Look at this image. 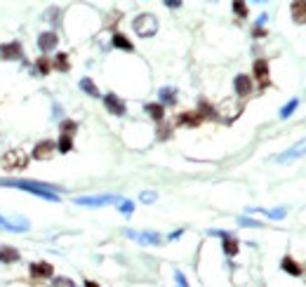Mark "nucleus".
Here are the masks:
<instances>
[{
  "label": "nucleus",
  "mask_w": 306,
  "mask_h": 287,
  "mask_svg": "<svg viewBox=\"0 0 306 287\" xmlns=\"http://www.w3.org/2000/svg\"><path fill=\"white\" fill-rule=\"evenodd\" d=\"M3 186H14V189L29 191V193H36V196L45 198L49 202H59V196H57V186H49V184L43 181H0Z\"/></svg>",
  "instance_id": "nucleus-1"
},
{
  "label": "nucleus",
  "mask_w": 306,
  "mask_h": 287,
  "mask_svg": "<svg viewBox=\"0 0 306 287\" xmlns=\"http://www.w3.org/2000/svg\"><path fill=\"white\" fill-rule=\"evenodd\" d=\"M0 165L5 167L7 172H21L29 167V153L24 148H12V151H7L0 160Z\"/></svg>",
  "instance_id": "nucleus-2"
},
{
  "label": "nucleus",
  "mask_w": 306,
  "mask_h": 287,
  "mask_svg": "<svg viewBox=\"0 0 306 287\" xmlns=\"http://www.w3.org/2000/svg\"><path fill=\"white\" fill-rule=\"evenodd\" d=\"M132 29L137 31V36L151 38V36H156V31H158V19L153 17V14H139V17L132 21Z\"/></svg>",
  "instance_id": "nucleus-3"
},
{
  "label": "nucleus",
  "mask_w": 306,
  "mask_h": 287,
  "mask_svg": "<svg viewBox=\"0 0 306 287\" xmlns=\"http://www.w3.org/2000/svg\"><path fill=\"white\" fill-rule=\"evenodd\" d=\"M120 196H80L75 198V205H85V207H104V205H118Z\"/></svg>",
  "instance_id": "nucleus-4"
},
{
  "label": "nucleus",
  "mask_w": 306,
  "mask_h": 287,
  "mask_svg": "<svg viewBox=\"0 0 306 287\" xmlns=\"http://www.w3.org/2000/svg\"><path fill=\"white\" fill-rule=\"evenodd\" d=\"M240 111H243V106L233 104V101H224V104H221L219 109L214 111V116L221 118L224 122H231V120H236V118L240 116Z\"/></svg>",
  "instance_id": "nucleus-5"
},
{
  "label": "nucleus",
  "mask_w": 306,
  "mask_h": 287,
  "mask_svg": "<svg viewBox=\"0 0 306 287\" xmlns=\"http://www.w3.org/2000/svg\"><path fill=\"white\" fill-rule=\"evenodd\" d=\"M55 151H57V144L55 141H49V139H45V141H38L36 146H33V158L36 160H49L52 155H55Z\"/></svg>",
  "instance_id": "nucleus-6"
},
{
  "label": "nucleus",
  "mask_w": 306,
  "mask_h": 287,
  "mask_svg": "<svg viewBox=\"0 0 306 287\" xmlns=\"http://www.w3.org/2000/svg\"><path fill=\"white\" fill-rule=\"evenodd\" d=\"M125 236L128 238H132V240H137V243H141V245H160V233H156V231H141V233H137V231H125Z\"/></svg>",
  "instance_id": "nucleus-7"
},
{
  "label": "nucleus",
  "mask_w": 306,
  "mask_h": 287,
  "mask_svg": "<svg viewBox=\"0 0 306 287\" xmlns=\"http://www.w3.org/2000/svg\"><path fill=\"white\" fill-rule=\"evenodd\" d=\"M104 106H106V111L109 113H113V116H125V101H122L118 94H113V92H109L104 97Z\"/></svg>",
  "instance_id": "nucleus-8"
},
{
  "label": "nucleus",
  "mask_w": 306,
  "mask_h": 287,
  "mask_svg": "<svg viewBox=\"0 0 306 287\" xmlns=\"http://www.w3.org/2000/svg\"><path fill=\"white\" fill-rule=\"evenodd\" d=\"M177 125H182V127H200L202 116L198 111H184V113L177 116Z\"/></svg>",
  "instance_id": "nucleus-9"
},
{
  "label": "nucleus",
  "mask_w": 306,
  "mask_h": 287,
  "mask_svg": "<svg viewBox=\"0 0 306 287\" xmlns=\"http://www.w3.org/2000/svg\"><path fill=\"white\" fill-rule=\"evenodd\" d=\"M252 68H254L252 73H254V78H257L259 85L269 87V61H266V59H257Z\"/></svg>",
  "instance_id": "nucleus-10"
},
{
  "label": "nucleus",
  "mask_w": 306,
  "mask_h": 287,
  "mask_svg": "<svg viewBox=\"0 0 306 287\" xmlns=\"http://www.w3.org/2000/svg\"><path fill=\"white\" fill-rule=\"evenodd\" d=\"M29 271L33 278H52V275H55V266L47 262H33L29 266Z\"/></svg>",
  "instance_id": "nucleus-11"
},
{
  "label": "nucleus",
  "mask_w": 306,
  "mask_h": 287,
  "mask_svg": "<svg viewBox=\"0 0 306 287\" xmlns=\"http://www.w3.org/2000/svg\"><path fill=\"white\" fill-rule=\"evenodd\" d=\"M0 57L7 61H14V59H21L24 52H21V45L14 40V43H7V45H0Z\"/></svg>",
  "instance_id": "nucleus-12"
},
{
  "label": "nucleus",
  "mask_w": 306,
  "mask_h": 287,
  "mask_svg": "<svg viewBox=\"0 0 306 287\" xmlns=\"http://www.w3.org/2000/svg\"><path fill=\"white\" fill-rule=\"evenodd\" d=\"M306 153V139H301L299 144H297V146H292V148H288V151L285 153H280V155H278V163H288V160H294V158H301V155H304Z\"/></svg>",
  "instance_id": "nucleus-13"
},
{
  "label": "nucleus",
  "mask_w": 306,
  "mask_h": 287,
  "mask_svg": "<svg viewBox=\"0 0 306 287\" xmlns=\"http://www.w3.org/2000/svg\"><path fill=\"white\" fill-rule=\"evenodd\" d=\"M233 87H236V94L238 97H247L252 92V78L250 75H236V80H233Z\"/></svg>",
  "instance_id": "nucleus-14"
},
{
  "label": "nucleus",
  "mask_w": 306,
  "mask_h": 287,
  "mask_svg": "<svg viewBox=\"0 0 306 287\" xmlns=\"http://www.w3.org/2000/svg\"><path fill=\"white\" fill-rule=\"evenodd\" d=\"M57 43H59V38H57L55 31H45V33H40V38H38V47L43 49V52H49V49H55Z\"/></svg>",
  "instance_id": "nucleus-15"
},
{
  "label": "nucleus",
  "mask_w": 306,
  "mask_h": 287,
  "mask_svg": "<svg viewBox=\"0 0 306 287\" xmlns=\"http://www.w3.org/2000/svg\"><path fill=\"white\" fill-rule=\"evenodd\" d=\"M21 259L19 250L10 247V245H0V264H17Z\"/></svg>",
  "instance_id": "nucleus-16"
},
{
  "label": "nucleus",
  "mask_w": 306,
  "mask_h": 287,
  "mask_svg": "<svg viewBox=\"0 0 306 287\" xmlns=\"http://www.w3.org/2000/svg\"><path fill=\"white\" fill-rule=\"evenodd\" d=\"M292 10V21L294 24H306V0H297L290 5Z\"/></svg>",
  "instance_id": "nucleus-17"
},
{
  "label": "nucleus",
  "mask_w": 306,
  "mask_h": 287,
  "mask_svg": "<svg viewBox=\"0 0 306 287\" xmlns=\"http://www.w3.org/2000/svg\"><path fill=\"white\" fill-rule=\"evenodd\" d=\"M113 47L116 49H122V52H135V45H132V40L130 38H125L122 33H113Z\"/></svg>",
  "instance_id": "nucleus-18"
},
{
  "label": "nucleus",
  "mask_w": 306,
  "mask_h": 287,
  "mask_svg": "<svg viewBox=\"0 0 306 287\" xmlns=\"http://www.w3.org/2000/svg\"><path fill=\"white\" fill-rule=\"evenodd\" d=\"M158 97H160V106H174L177 104V90H174V87H163Z\"/></svg>",
  "instance_id": "nucleus-19"
},
{
  "label": "nucleus",
  "mask_w": 306,
  "mask_h": 287,
  "mask_svg": "<svg viewBox=\"0 0 306 287\" xmlns=\"http://www.w3.org/2000/svg\"><path fill=\"white\" fill-rule=\"evenodd\" d=\"M280 269L285 271V273H290V275H294V278H299L301 275V266L297 262H294L292 257H283V262H280Z\"/></svg>",
  "instance_id": "nucleus-20"
},
{
  "label": "nucleus",
  "mask_w": 306,
  "mask_h": 287,
  "mask_svg": "<svg viewBox=\"0 0 306 287\" xmlns=\"http://www.w3.org/2000/svg\"><path fill=\"white\" fill-rule=\"evenodd\" d=\"M144 109H146V113H148V116H151L156 122H163V118H165V106H160V104H146Z\"/></svg>",
  "instance_id": "nucleus-21"
},
{
  "label": "nucleus",
  "mask_w": 306,
  "mask_h": 287,
  "mask_svg": "<svg viewBox=\"0 0 306 287\" xmlns=\"http://www.w3.org/2000/svg\"><path fill=\"white\" fill-rule=\"evenodd\" d=\"M238 250H240V245H238V240L233 238V236L224 238V254H226V257H236Z\"/></svg>",
  "instance_id": "nucleus-22"
},
{
  "label": "nucleus",
  "mask_w": 306,
  "mask_h": 287,
  "mask_svg": "<svg viewBox=\"0 0 306 287\" xmlns=\"http://www.w3.org/2000/svg\"><path fill=\"white\" fill-rule=\"evenodd\" d=\"M52 68H57V71H61V73H66L68 68H71V61H68V57L64 55V52H59V55L55 57V61H52Z\"/></svg>",
  "instance_id": "nucleus-23"
},
{
  "label": "nucleus",
  "mask_w": 306,
  "mask_h": 287,
  "mask_svg": "<svg viewBox=\"0 0 306 287\" xmlns=\"http://www.w3.org/2000/svg\"><path fill=\"white\" fill-rule=\"evenodd\" d=\"M57 151H61V153L73 151V137L61 135V137H59V141H57Z\"/></svg>",
  "instance_id": "nucleus-24"
},
{
  "label": "nucleus",
  "mask_w": 306,
  "mask_h": 287,
  "mask_svg": "<svg viewBox=\"0 0 306 287\" xmlns=\"http://www.w3.org/2000/svg\"><path fill=\"white\" fill-rule=\"evenodd\" d=\"M80 90H83V92H87L90 97H99V90H97V85H94V83H92L90 78H83V80H80Z\"/></svg>",
  "instance_id": "nucleus-25"
},
{
  "label": "nucleus",
  "mask_w": 306,
  "mask_h": 287,
  "mask_svg": "<svg viewBox=\"0 0 306 287\" xmlns=\"http://www.w3.org/2000/svg\"><path fill=\"white\" fill-rule=\"evenodd\" d=\"M36 68H38V73L40 75H47L49 71H52V61H49L47 57H40V59L36 61Z\"/></svg>",
  "instance_id": "nucleus-26"
},
{
  "label": "nucleus",
  "mask_w": 306,
  "mask_h": 287,
  "mask_svg": "<svg viewBox=\"0 0 306 287\" xmlns=\"http://www.w3.org/2000/svg\"><path fill=\"white\" fill-rule=\"evenodd\" d=\"M297 106H299V99H290L288 104L280 109V118H290L294 111H297Z\"/></svg>",
  "instance_id": "nucleus-27"
},
{
  "label": "nucleus",
  "mask_w": 306,
  "mask_h": 287,
  "mask_svg": "<svg viewBox=\"0 0 306 287\" xmlns=\"http://www.w3.org/2000/svg\"><path fill=\"white\" fill-rule=\"evenodd\" d=\"M196 111L202 116V120H205V118H212V116H214V109L208 104V101H205V99H200V101H198V109H196Z\"/></svg>",
  "instance_id": "nucleus-28"
},
{
  "label": "nucleus",
  "mask_w": 306,
  "mask_h": 287,
  "mask_svg": "<svg viewBox=\"0 0 306 287\" xmlns=\"http://www.w3.org/2000/svg\"><path fill=\"white\" fill-rule=\"evenodd\" d=\"M75 129H78V125H75L73 120H64V122H61V135L73 137V135H75Z\"/></svg>",
  "instance_id": "nucleus-29"
},
{
  "label": "nucleus",
  "mask_w": 306,
  "mask_h": 287,
  "mask_svg": "<svg viewBox=\"0 0 306 287\" xmlns=\"http://www.w3.org/2000/svg\"><path fill=\"white\" fill-rule=\"evenodd\" d=\"M118 210H120L122 214H128V217H130V214L135 212V202H130V200H125V198H122V200L118 202Z\"/></svg>",
  "instance_id": "nucleus-30"
},
{
  "label": "nucleus",
  "mask_w": 306,
  "mask_h": 287,
  "mask_svg": "<svg viewBox=\"0 0 306 287\" xmlns=\"http://www.w3.org/2000/svg\"><path fill=\"white\" fill-rule=\"evenodd\" d=\"M172 135V127L165 125V122H158V139H170Z\"/></svg>",
  "instance_id": "nucleus-31"
},
{
  "label": "nucleus",
  "mask_w": 306,
  "mask_h": 287,
  "mask_svg": "<svg viewBox=\"0 0 306 287\" xmlns=\"http://www.w3.org/2000/svg\"><path fill=\"white\" fill-rule=\"evenodd\" d=\"M238 224L240 226H247V228H259L262 226V221H254V219H250V217H240Z\"/></svg>",
  "instance_id": "nucleus-32"
},
{
  "label": "nucleus",
  "mask_w": 306,
  "mask_h": 287,
  "mask_svg": "<svg viewBox=\"0 0 306 287\" xmlns=\"http://www.w3.org/2000/svg\"><path fill=\"white\" fill-rule=\"evenodd\" d=\"M233 12L245 19V17H247V5H245V3H240V0H236V3H233Z\"/></svg>",
  "instance_id": "nucleus-33"
},
{
  "label": "nucleus",
  "mask_w": 306,
  "mask_h": 287,
  "mask_svg": "<svg viewBox=\"0 0 306 287\" xmlns=\"http://www.w3.org/2000/svg\"><path fill=\"white\" fill-rule=\"evenodd\" d=\"M156 198H158V196H156L153 191H144V193L139 196V200H141V202H146V205H151V202H156Z\"/></svg>",
  "instance_id": "nucleus-34"
},
{
  "label": "nucleus",
  "mask_w": 306,
  "mask_h": 287,
  "mask_svg": "<svg viewBox=\"0 0 306 287\" xmlns=\"http://www.w3.org/2000/svg\"><path fill=\"white\" fill-rule=\"evenodd\" d=\"M264 214H266V217H271V219H283V217H285V210L278 207V210H269V212L264 210Z\"/></svg>",
  "instance_id": "nucleus-35"
},
{
  "label": "nucleus",
  "mask_w": 306,
  "mask_h": 287,
  "mask_svg": "<svg viewBox=\"0 0 306 287\" xmlns=\"http://www.w3.org/2000/svg\"><path fill=\"white\" fill-rule=\"evenodd\" d=\"M174 280H177V287H189V282H186V278H184L182 271H177V273H174Z\"/></svg>",
  "instance_id": "nucleus-36"
},
{
  "label": "nucleus",
  "mask_w": 306,
  "mask_h": 287,
  "mask_svg": "<svg viewBox=\"0 0 306 287\" xmlns=\"http://www.w3.org/2000/svg\"><path fill=\"white\" fill-rule=\"evenodd\" d=\"M55 287H75L71 280H66V278H57V282H55Z\"/></svg>",
  "instance_id": "nucleus-37"
},
{
  "label": "nucleus",
  "mask_w": 306,
  "mask_h": 287,
  "mask_svg": "<svg viewBox=\"0 0 306 287\" xmlns=\"http://www.w3.org/2000/svg\"><path fill=\"white\" fill-rule=\"evenodd\" d=\"M252 36H254V38H264V36H266V31H264L262 26H254V31H252Z\"/></svg>",
  "instance_id": "nucleus-38"
},
{
  "label": "nucleus",
  "mask_w": 306,
  "mask_h": 287,
  "mask_svg": "<svg viewBox=\"0 0 306 287\" xmlns=\"http://www.w3.org/2000/svg\"><path fill=\"white\" fill-rule=\"evenodd\" d=\"M165 7H170V10H179V7H182V3H179V0H167Z\"/></svg>",
  "instance_id": "nucleus-39"
},
{
  "label": "nucleus",
  "mask_w": 306,
  "mask_h": 287,
  "mask_svg": "<svg viewBox=\"0 0 306 287\" xmlns=\"http://www.w3.org/2000/svg\"><path fill=\"white\" fill-rule=\"evenodd\" d=\"M182 228H179V231H174V233H172V236H170V240H179V236H182Z\"/></svg>",
  "instance_id": "nucleus-40"
},
{
  "label": "nucleus",
  "mask_w": 306,
  "mask_h": 287,
  "mask_svg": "<svg viewBox=\"0 0 306 287\" xmlns=\"http://www.w3.org/2000/svg\"><path fill=\"white\" fill-rule=\"evenodd\" d=\"M85 287H99L94 280H85Z\"/></svg>",
  "instance_id": "nucleus-41"
},
{
  "label": "nucleus",
  "mask_w": 306,
  "mask_h": 287,
  "mask_svg": "<svg viewBox=\"0 0 306 287\" xmlns=\"http://www.w3.org/2000/svg\"><path fill=\"white\" fill-rule=\"evenodd\" d=\"M5 221H7V219H5V217H0V228L5 226Z\"/></svg>",
  "instance_id": "nucleus-42"
}]
</instances>
